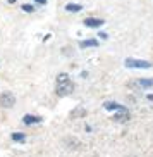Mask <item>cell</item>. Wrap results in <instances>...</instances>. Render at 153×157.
<instances>
[{
  "label": "cell",
  "mask_w": 153,
  "mask_h": 157,
  "mask_svg": "<svg viewBox=\"0 0 153 157\" xmlns=\"http://www.w3.org/2000/svg\"><path fill=\"white\" fill-rule=\"evenodd\" d=\"M55 92H57L59 97H67V95H71V93L74 92V85L71 81L69 74L60 73L57 76V90Z\"/></svg>",
  "instance_id": "1"
},
{
  "label": "cell",
  "mask_w": 153,
  "mask_h": 157,
  "mask_svg": "<svg viewBox=\"0 0 153 157\" xmlns=\"http://www.w3.org/2000/svg\"><path fill=\"white\" fill-rule=\"evenodd\" d=\"M127 86L133 88V90H146V88L153 86V78L146 79V78H139V79H133L127 83Z\"/></svg>",
  "instance_id": "2"
},
{
  "label": "cell",
  "mask_w": 153,
  "mask_h": 157,
  "mask_svg": "<svg viewBox=\"0 0 153 157\" xmlns=\"http://www.w3.org/2000/svg\"><path fill=\"white\" fill-rule=\"evenodd\" d=\"M126 66L133 67V69H150L151 62L148 60H139V59H126Z\"/></svg>",
  "instance_id": "3"
},
{
  "label": "cell",
  "mask_w": 153,
  "mask_h": 157,
  "mask_svg": "<svg viewBox=\"0 0 153 157\" xmlns=\"http://www.w3.org/2000/svg\"><path fill=\"white\" fill-rule=\"evenodd\" d=\"M14 104H16V97L10 92H4L0 95V105L4 109H10V107H14Z\"/></svg>",
  "instance_id": "4"
},
{
  "label": "cell",
  "mask_w": 153,
  "mask_h": 157,
  "mask_svg": "<svg viewBox=\"0 0 153 157\" xmlns=\"http://www.w3.org/2000/svg\"><path fill=\"white\" fill-rule=\"evenodd\" d=\"M103 23H105V21L100 19V17H86L84 19V26H86V28H100Z\"/></svg>",
  "instance_id": "5"
},
{
  "label": "cell",
  "mask_w": 153,
  "mask_h": 157,
  "mask_svg": "<svg viewBox=\"0 0 153 157\" xmlns=\"http://www.w3.org/2000/svg\"><path fill=\"white\" fill-rule=\"evenodd\" d=\"M114 121H117V123H126V121H129V112H127V109H122L121 114L114 116Z\"/></svg>",
  "instance_id": "6"
},
{
  "label": "cell",
  "mask_w": 153,
  "mask_h": 157,
  "mask_svg": "<svg viewBox=\"0 0 153 157\" xmlns=\"http://www.w3.org/2000/svg\"><path fill=\"white\" fill-rule=\"evenodd\" d=\"M24 124H36V123H42V117L40 116H24Z\"/></svg>",
  "instance_id": "7"
},
{
  "label": "cell",
  "mask_w": 153,
  "mask_h": 157,
  "mask_svg": "<svg viewBox=\"0 0 153 157\" xmlns=\"http://www.w3.org/2000/svg\"><path fill=\"white\" fill-rule=\"evenodd\" d=\"M65 10L67 12H81L83 10V5L81 4H67L65 5Z\"/></svg>",
  "instance_id": "8"
},
{
  "label": "cell",
  "mask_w": 153,
  "mask_h": 157,
  "mask_svg": "<svg viewBox=\"0 0 153 157\" xmlns=\"http://www.w3.org/2000/svg\"><path fill=\"white\" fill-rule=\"evenodd\" d=\"M79 47H81V48H86V47H98V40H93V38L83 40V42L79 43Z\"/></svg>",
  "instance_id": "9"
},
{
  "label": "cell",
  "mask_w": 153,
  "mask_h": 157,
  "mask_svg": "<svg viewBox=\"0 0 153 157\" xmlns=\"http://www.w3.org/2000/svg\"><path fill=\"white\" fill-rule=\"evenodd\" d=\"M71 116H72L74 119H78V117H84V116H86V111H84L83 107H78V109H74V111L71 112Z\"/></svg>",
  "instance_id": "10"
},
{
  "label": "cell",
  "mask_w": 153,
  "mask_h": 157,
  "mask_svg": "<svg viewBox=\"0 0 153 157\" xmlns=\"http://www.w3.org/2000/svg\"><path fill=\"white\" fill-rule=\"evenodd\" d=\"M105 107H107V109H115V111H122V109H126L124 105H119V104H112V102H107V104H105Z\"/></svg>",
  "instance_id": "11"
},
{
  "label": "cell",
  "mask_w": 153,
  "mask_h": 157,
  "mask_svg": "<svg viewBox=\"0 0 153 157\" xmlns=\"http://www.w3.org/2000/svg\"><path fill=\"white\" fill-rule=\"evenodd\" d=\"M12 140H16V142H24L26 136H24L23 133H14V135H12Z\"/></svg>",
  "instance_id": "12"
},
{
  "label": "cell",
  "mask_w": 153,
  "mask_h": 157,
  "mask_svg": "<svg viewBox=\"0 0 153 157\" xmlns=\"http://www.w3.org/2000/svg\"><path fill=\"white\" fill-rule=\"evenodd\" d=\"M35 9H36L35 5H29V4H24V5H23V10H24V12H35Z\"/></svg>",
  "instance_id": "13"
},
{
  "label": "cell",
  "mask_w": 153,
  "mask_h": 157,
  "mask_svg": "<svg viewBox=\"0 0 153 157\" xmlns=\"http://www.w3.org/2000/svg\"><path fill=\"white\" fill-rule=\"evenodd\" d=\"M35 2H36V4H42V5L46 4V0H35Z\"/></svg>",
  "instance_id": "14"
},
{
  "label": "cell",
  "mask_w": 153,
  "mask_h": 157,
  "mask_svg": "<svg viewBox=\"0 0 153 157\" xmlns=\"http://www.w3.org/2000/svg\"><path fill=\"white\" fill-rule=\"evenodd\" d=\"M148 100H151V102H153V93H150V95H148Z\"/></svg>",
  "instance_id": "15"
}]
</instances>
